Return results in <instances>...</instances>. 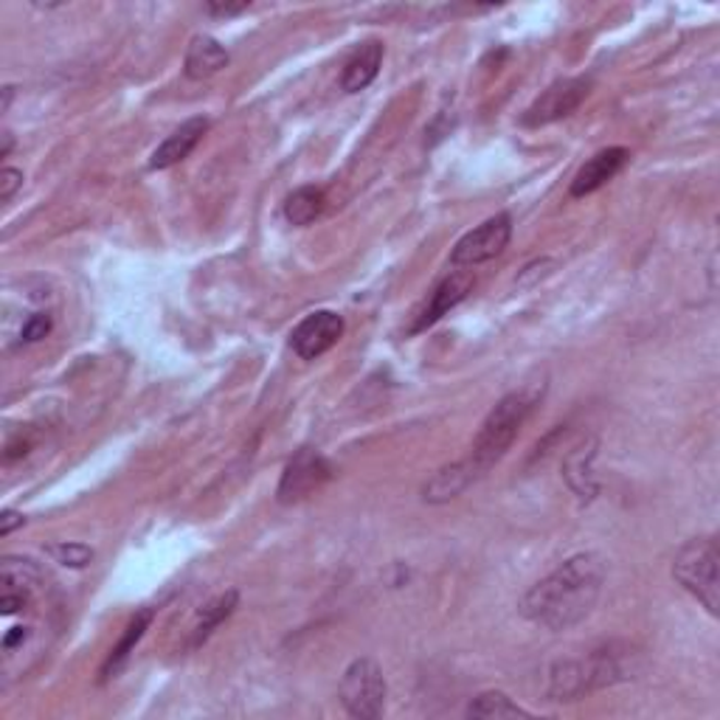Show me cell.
I'll list each match as a JSON object with an SVG mask.
<instances>
[{"label": "cell", "instance_id": "obj_6", "mask_svg": "<svg viewBox=\"0 0 720 720\" xmlns=\"http://www.w3.org/2000/svg\"><path fill=\"white\" fill-rule=\"evenodd\" d=\"M513 240V217L509 214H495L479 228L467 231L454 245L451 265H481L504 254V248Z\"/></svg>", "mask_w": 720, "mask_h": 720}, {"label": "cell", "instance_id": "obj_9", "mask_svg": "<svg viewBox=\"0 0 720 720\" xmlns=\"http://www.w3.org/2000/svg\"><path fill=\"white\" fill-rule=\"evenodd\" d=\"M344 329H347V324H344L338 313H333V310H315L308 319L299 321V327L290 333V347H293L299 358L315 360L324 352H329L344 338Z\"/></svg>", "mask_w": 720, "mask_h": 720}, {"label": "cell", "instance_id": "obj_12", "mask_svg": "<svg viewBox=\"0 0 720 720\" xmlns=\"http://www.w3.org/2000/svg\"><path fill=\"white\" fill-rule=\"evenodd\" d=\"M206 130H208V119H203V116L183 121V124H180V128L175 130L158 149H155L153 158H149V169H169L175 167V164H180L183 158H189L192 149L197 147L203 135H206Z\"/></svg>", "mask_w": 720, "mask_h": 720}, {"label": "cell", "instance_id": "obj_8", "mask_svg": "<svg viewBox=\"0 0 720 720\" xmlns=\"http://www.w3.org/2000/svg\"><path fill=\"white\" fill-rule=\"evenodd\" d=\"M333 479V467L321 454L301 447L293 459L287 461L285 473L279 481V501L281 504H293V501L308 499L313 490H319L324 481Z\"/></svg>", "mask_w": 720, "mask_h": 720}, {"label": "cell", "instance_id": "obj_24", "mask_svg": "<svg viewBox=\"0 0 720 720\" xmlns=\"http://www.w3.org/2000/svg\"><path fill=\"white\" fill-rule=\"evenodd\" d=\"M28 600H32V593H23V591H3L0 593V611L7 616L17 614V611H23V608L28 605Z\"/></svg>", "mask_w": 720, "mask_h": 720}, {"label": "cell", "instance_id": "obj_7", "mask_svg": "<svg viewBox=\"0 0 720 720\" xmlns=\"http://www.w3.org/2000/svg\"><path fill=\"white\" fill-rule=\"evenodd\" d=\"M588 91H591V80H561L549 85L524 113V124L527 128H547L552 121H561L572 116L577 107L586 101Z\"/></svg>", "mask_w": 720, "mask_h": 720}, {"label": "cell", "instance_id": "obj_13", "mask_svg": "<svg viewBox=\"0 0 720 720\" xmlns=\"http://www.w3.org/2000/svg\"><path fill=\"white\" fill-rule=\"evenodd\" d=\"M383 65V43L369 40L358 48L344 65V74H340V87L347 94H358L363 87H369L374 82V76L381 74Z\"/></svg>", "mask_w": 720, "mask_h": 720}, {"label": "cell", "instance_id": "obj_14", "mask_svg": "<svg viewBox=\"0 0 720 720\" xmlns=\"http://www.w3.org/2000/svg\"><path fill=\"white\" fill-rule=\"evenodd\" d=\"M228 51L220 43L208 37V34H197L187 48V76L189 80H208V76L220 74L223 68L228 65Z\"/></svg>", "mask_w": 720, "mask_h": 720}, {"label": "cell", "instance_id": "obj_16", "mask_svg": "<svg viewBox=\"0 0 720 720\" xmlns=\"http://www.w3.org/2000/svg\"><path fill=\"white\" fill-rule=\"evenodd\" d=\"M593 456H597V442L588 440L586 445L574 447L572 454L566 456V461H563V479L568 481V488L577 493V499L583 501H591L593 495L600 493V488H597V481H593V473H591V461Z\"/></svg>", "mask_w": 720, "mask_h": 720}, {"label": "cell", "instance_id": "obj_25", "mask_svg": "<svg viewBox=\"0 0 720 720\" xmlns=\"http://www.w3.org/2000/svg\"><path fill=\"white\" fill-rule=\"evenodd\" d=\"M248 7H251V3H245V0H242V3H208L206 12L217 14V17H231V14L245 12Z\"/></svg>", "mask_w": 720, "mask_h": 720}, {"label": "cell", "instance_id": "obj_10", "mask_svg": "<svg viewBox=\"0 0 720 720\" xmlns=\"http://www.w3.org/2000/svg\"><path fill=\"white\" fill-rule=\"evenodd\" d=\"M627 160H631V153H627L625 147H608L602 149V153H597L591 160L583 164L580 172L574 175L572 197H586V194H593L597 189H602L608 180H614L616 175L625 169Z\"/></svg>", "mask_w": 720, "mask_h": 720}, {"label": "cell", "instance_id": "obj_18", "mask_svg": "<svg viewBox=\"0 0 720 720\" xmlns=\"http://www.w3.org/2000/svg\"><path fill=\"white\" fill-rule=\"evenodd\" d=\"M0 577H3V591L32 593L34 588L40 586L43 572L28 557H7V561L0 563Z\"/></svg>", "mask_w": 720, "mask_h": 720}, {"label": "cell", "instance_id": "obj_20", "mask_svg": "<svg viewBox=\"0 0 720 720\" xmlns=\"http://www.w3.org/2000/svg\"><path fill=\"white\" fill-rule=\"evenodd\" d=\"M321 208H324V192L315 187H301L285 201V217L293 226H310Z\"/></svg>", "mask_w": 720, "mask_h": 720}, {"label": "cell", "instance_id": "obj_27", "mask_svg": "<svg viewBox=\"0 0 720 720\" xmlns=\"http://www.w3.org/2000/svg\"><path fill=\"white\" fill-rule=\"evenodd\" d=\"M26 639H28V627H12V631L3 636V647H7V650H12V647H17L21 641H26Z\"/></svg>", "mask_w": 720, "mask_h": 720}, {"label": "cell", "instance_id": "obj_11", "mask_svg": "<svg viewBox=\"0 0 720 720\" xmlns=\"http://www.w3.org/2000/svg\"><path fill=\"white\" fill-rule=\"evenodd\" d=\"M470 287H473V276H470V274H451V276H447V279L442 281L440 287H436L434 293L428 296L425 308L420 310V315H417V321H413L411 335L425 333L428 327H434L442 315L451 313L456 304H461V301L467 299Z\"/></svg>", "mask_w": 720, "mask_h": 720}, {"label": "cell", "instance_id": "obj_28", "mask_svg": "<svg viewBox=\"0 0 720 720\" xmlns=\"http://www.w3.org/2000/svg\"><path fill=\"white\" fill-rule=\"evenodd\" d=\"M14 141H12V133H3V149H0V158H7L9 153H12Z\"/></svg>", "mask_w": 720, "mask_h": 720}, {"label": "cell", "instance_id": "obj_15", "mask_svg": "<svg viewBox=\"0 0 720 720\" xmlns=\"http://www.w3.org/2000/svg\"><path fill=\"white\" fill-rule=\"evenodd\" d=\"M155 620V611L153 608H144V611H139V614L130 620V625L124 627V634H121L119 645L110 650V656H107V661L101 664V681H110L116 679V675L124 670V664H128L130 656L135 653V645H139L141 639H144V634H147V627L153 625Z\"/></svg>", "mask_w": 720, "mask_h": 720}, {"label": "cell", "instance_id": "obj_2", "mask_svg": "<svg viewBox=\"0 0 720 720\" xmlns=\"http://www.w3.org/2000/svg\"><path fill=\"white\" fill-rule=\"evenodd\" d=\"M540 394H543V388H520V392L501 397L499 406L488 413V420L481 425L479 436H476L473 447H470V454L461 461H456L470 484L479 481L481 476H488L490 470L507 456L515 436H518L520 425L527 422L535 403L540 400Z\"/></svg>", "mask_w": 720, "mask_h": 720}, {"label": "cell", "instance_id": "obj_26", "mask_svg": "<svg viewBox=\"0 0 720 720\" xmlns=\"http://www.w3.org/2000/svg\"><path fill=\"white\" fill-rule=\"evenodd\" d=\"M26 524V518H23L21 513H12V509H7V513L0 515V535L7 538V535H12V529L23 527Z\"/></svg>", "mask_w": 720, "mask_h": 720}, {"label": "cell", "instance_id": "obj_17", "mask_svg": "<svg viewBox=\"0 0 720 720\" xmlns=\"http://www.w3.org/2000/svg\"><path fill=\"white\" fill-rule=\"evenodd\" d=\"M237 605H240V593L233 591V588L231 591L220 593V597H214V600H208L206 605L201 608V614H197V625H194V634H192V647H201L203 641H206L208 636H212L214 631H217V627L237 611Z\"/></svg>", "mask_w": 720, "mask_h": 720}, {"label": "cell", "instance_id": "obj_5", "mask_svg": "<svg viewBox=\"0 0 720 720\" xmlns=\"http://www.w3.org/2000/svg\"><path fill=\"white\" fill-rule=\"evenodd\" d=\"M340 704L347 707L352 718L374 720L383 715L386 704V679L377 661L355 659L340 679Z\"/></svg>", "mask_w": 720, "mask_h": 720}, {"label": "cell", "instance_id": "obj_19", "mask_svg": "<svg viewBox=\"0 0 720 720\" xmlns=\"http://www.w3.org/2000/svg\"><path fill=\"white\" fill-rule=\"evenodd\" d=\"M467 718H484V720H499V718H529L524 707H518L509 695L504 693H481L479 698L470 700L467 707Z\"/></svg>", "mask_w": 720, "mask_h": 720}, {"label": "cell", "instance_id": "obj_1", "mask_svg": "<svg viewBox=\"0 0 720 720\" xmlns=\"http://www.w3.org/2000/svg\"><path fill=\"white\" fill-rule=\"evenodd\" d=\"M602 580L605 563L600 554H574L524 593L518 605L520 614L549 631H566L591 614V608L600 600Z\"/></svg>", "mask_w": 720, "mask_h": 720}, {"label": "cell", "instance_id": "obj_4", "mask_svg": "<svg viewBox=\"0 0 720 720\" xmlns=\"http://www.w3.org/2000/svg\"><path fill=\"white\" fill-rule=\"evenodd\" d=\"M720 552L715 538H695L675 554L673 577L693 593L709 614L720 611Z\"/></svg>", "mask_w": 720, "mask_h": 720}, {"label": "cell", "instance_id": "obj_22", "mask_svg": "<svg viewBox=\"0 0 720 720\" xmlns=\"http://www.w3.org/2000/svg\"><path fill=\"white\" fill-rule=\"evenodd\" d=\"M51 324H53V321H51V315H48V313H34L21 329L23 344H37V340L46 338V335L51 333Z\"/></svg>", "mask_w": 720, "mask_h": 720}, {"label": "cell", "instance_id": "obj_23", "mask_svg": "<svg viewBox=\"0 0 720 720\" xmlns=\"http://www.w3.org/2000/svg\"><path fill=\"white\" fill-rule=\"evenodd\" d=\"M21 187H23V172H21V169L7 167L3 172H0V201H3V203L12 201V194L17 192Z\"/></svg>", "mask_w": 720, "mask_h": 720}, {"label": "cell", "instance_id": "obj_3", "mask_svg": "<svg viewBox=\"0 0 720 720\" xmlns=\"http://www.w3.org/2000/svg\"><path fill=\"white\" fill-rule=\"evenodd\" d=\"M636 653L631 647L616 650L614 645L593 650L586 659L557 661L549 673V698L552 700H577L593 689L611 687L616 681L631 679L634 673Z\"/></svg>", "mask_w": 720, "mask_h": 720}, {"label": "cell", "instance_id": "obj_21", "mask_svg": "<svg viewBox=\"0 0 720 720\" xmlns=\"http://www.w3.org/2000/svg\"><path fill=\"white\" fill-rule=\"evenodd\" d=\"M48 554L57 563L71 568H85L87 563L94 561V549L85 547V543H53V547H48Z\"/></svg>", "mask_w": 720, "mask_h": 720}]
</instances>
